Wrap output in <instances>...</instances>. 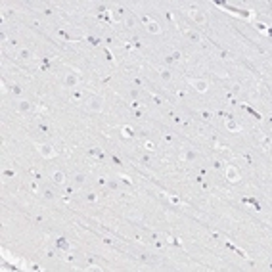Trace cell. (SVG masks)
<instances>
[{"label":"cell","instance_id":"e0dca14e","mask_svg":"<svg viewBox=\"0 0 272 272\" xmlns=\"http://www.w3.org/2000/svg\"><path fill=\"white\" fill-rule=\"evenodd\" d=\"M107 188H109V190H117V188H119V182H117L115 178H109V180H107Z\"/></svg>","mask_w":272,"mask_h":272},{"label":"cell","instance_id":"484cf974","mask_svg":"<svg viewBox=\"0 0 272 272\" xmlns=\"http://www.w3.org/2000/svg\"><path fill=\"white\" fill-rule=\"evenodd\" d=\"M71 100H73V102H77V100H81V92H75V94H73V98H71Z\"/></svg>","mask_w":272,"mask_h":272},{"label":"cell","instance_id":"44dd1931","mask_svg":"<svg viewBox=\"0 0 272 272\" xmlns=\"http://www.w3.org/2000/svg\"><path fill=\"white\" fill-rule=\"evenodd\" d=\"M159 75H161V79H163V81H171V73H169V71H165V69H163Z\"/></svg>","mask_w":272,"mask_h":272},{"label":"cell","instance_id":"7402d4cb","mask_svg":"<svg viewBox=\"0 0 272 272\" xmlns=\"http://www.w3.org/2000/svg\"><path fill=\"white\" fill-rule=\"evenodd\" d=\"M86 199H88L90 203H96V201H98V196H96V194H88V196H86Z\"/></svg>","mask_w":272,"mask_h":272},{"label":"cell","instance_id":"d6986e66","mask_svg":"<svg viewBox=\"0 0 272 272\" xmlns=\"http://www.w3.org/2000/svg\"><path fill=\"white\" fill-rule=\"evenodd\" d=\"M125 27H127V29H132V27H134V17H132V16L127 17V21H125Z\"/></svg>","mask_w":272,"mask_h":272},{"label":"cell","instance_id":"30bf717a","mask_svg":"<svg viewBox=\"0 0 272 272\" xmlns=\"http://www.w3.org/2000/svg\"><path fill=\"white\" fill-rule=\"evenodd\" d=\"M52 182L61 186V184L65 182V173H63V171H54V173H52Z\"/></svg>","mask_w":272,"mask_h":272},{"label":"cell","instance_id":"f1b7e54d","mask_svg":"<svg viewBox=\"0 0 272 272\" xmlns=\"http://www.w3.org/2000/svg\"><path fill=\"white\" fill-rule=\"evenodd\" d=\"M98 184H100V186H104V184H107V180H106V178H100V180H98Z\"/></svg>","mask_w":272,"mask_h":272},{"label":"cell","instance_id":"3957f363","mask_svg":"<svg viewBox=\"0 0 272 272\" xmlns=\"http://www.w3.org/2000/svg\"><path fill=\"white\" fill-rule=\"evenodd\" d=\"M39 152H40V155L44 157V159H52V157L56 155V150H54L52 144H40L39 146Z\"/></svg>","mask_w":272,"mask_h":272},{"label":"cell","instance_id":"ffe728a7","mask_svg":"<svg viewBox=\"0 0 272 272\" xmlns=\"http://www.w3.org/2000/svg\"><path fill=\"white\" fill-rule=\"evenodd\" d=\"M42 196H44V199H54V192L46 188V190H44V192H42Z\"/></svg>","mask_w":272,"mask_h":272},{"label":"cell","instance_id":"4316f807","mask_svg":"<svg viewBox=\"0 0 272 272\" xmlns=\"http://www.w3.org/2000/svg\"><path fill=\"white\" fill-rule=\"evenodd\" d=\"M12 14H14V10H4V17H10Z\"/></svg>","mask_w":272,"mask_h":272},{"label":"cell","instance_id":"cb8c5ba5","mask_svg":"<svg viewBox=\"0 0 272 272\" xmlns=\"http://www.w3.org/2000/svg\"><path fill=\"white\" fill-rule=\"evenodd\" d=\"M213 167H215V169H222V163H220L219 159H215V161H213Z\"/></svg>","mask_w":272,"mask_h":272},{"label":"cell","instance_id":"9a60e30c","mask_svg":"<svg viewBox=\"0 0 272 272\" xmlns=\"http://www.w3.org/2000/svg\"><path fill=\"white\" fill-rule=\"evenodd\" d=\"M73 180H75V184H84V180H86V175H84V173H77Z\"/></svg>","mask_w":272,"mask_h":272},{"label":"cell","instance_id":"ba28073f","mask_svg":"<svg viewBox=\"0 0 272 272\" xmlns=\"http://www.w3.org/2000/svg\"><path fill=\"white\" fill-rule=\"evenodd\" d=\"M17 60L19 61H29V60H33V52L29 48H21L17 52Z\"/></svg>","mask_w":272,"mask_h":272},{"label":"cell","instance_id":"277c9868","mask_svg":"<svg viewBox=\"0 0 272 272\" xmlns=\"http://www.w3.org/2000/svg\"><path fill=\"white\" fill-rule=\"evenodd\" d=\"M240 171H238V169L234 167V165H228L226 167V180H228V182H238V180H240Z\"/></svg>","mask_w":272,"mask_h":272},{"label":"cell","instance_id":"603a6c76","mask_svg":"<svg viewBox=\"0 0 272 272\" xmlns=\"http://www.w3.org/2000/svg\"><path fill=\"white\" fill-rule=\"evenodd\" d=\"M153 148H155V144H153L152 140H148V142H146V150H152V152H153Z\"/></svg>","mask_w":272,"mask_h":272},{"label":"cell","instance_id":"ac0fdd59","mask_svg":"<svg viewBox=\"0 0 272 272\" xmlns=\"http://www.w3.org/2000/svg\"><path fill=\"white\" fill-rule=\"evenodd\" d=\"M230 90H232V92H234V94H240V92H242V83H234Z\"/></svg>","mask_w":272,"mask_h":272},{"label":"cell","instance_id":"8fae6325","mask_svg":"<svg viewBox=\"0 0 272 272\" xmlns=\"http://www.w3.org/2000/svg\"><path fill=\"white\" fill-rule=\"evenodd\" d=\"M148 31L152 35H161V27H159L157 21H148Z\"/></svg>","mask_w":272,"mask_h":272},{"label":"cell","instance_id":"83f0119b","mask_svg":"<svg viewBox=\"0 0 272 272\" xmlns=\"http://www.w3.org/2000/svg\"><path fill=\"white\" fill-rule=\"evenodd\" d=\"M173 140H175V138H173L171 134H165V142H173Z\"/></svg>","mask_w":272,"mask_h":272},{"label":"cell","instance_id":"7c38bea8","mask_svg":"<svg viewBox=\"0 0 272 272\" xmlns=\"http://www.w3.org/2000/svg\"><path fill=\"white\" fill-rule=\"evenodd\" d=\"M56 247H58V249H63V251H69V249H71L69 242H67L65 238H58V240H56Z\"/></svg>","mask_w":272,"mask_h":272},{"label":"cell","instance_id":"5b68a950","mask_svg":"<svg viewBox=\"0 0 272 272\" xmlns=\"http://www.w3.org/2000/svg\"><path fill=\"white\" fill-rule=\"evenodd\" d=\"M190 17L194 19L197 25H203V23H205V14H203V10H197V8L190 10Z\"/></svg>","mask_w":272,"mask_h":272},{"label":"cell","instance_id":"4fadbf2b","mask_svg":"<svg viewBox=\"0 0 272 272\" xmlns=\"http://www.w3.org/2000/svg\"><path fill=\"white\" fill-rule=\"evenodd\" d=\"M226 129H228L230 132H238L240 130V125H238L236 121H226Z\"/></svg>","mask_w":272,"mask_h":272},{"label":"cell","instance_id":"52a82bcc","mask_svg":"<svg viewBox=\"0 0 272 272\" xmlns=\"http://www.w3.org/2000/svg\"><path fill=\"white\" fill-rule=\"evenodd\" d=\"M63 84H65L67 88H75V86L79 84V77H77L75 73H67L65 79H63Z\"/></svg>","mask_w":272,"mask_h":272},{"label":"cell","instance_id":"7a4b0ae2","mask_svg":"<svg viewBox=\"0 0 272 272\" xmlns=\"http://www.w3.org/2000/svg\"><path fill=\"white\" fill-rule=\"evenodd\" d=\"M192 86H194L199 94H205L209 90V81H205V79H192Z\"/></svg>","mask_w":272,"mask_h":272},{"label":"cell","instance_id":"9c48e42d","mask_svg":"<svg viewBox=\"0 0 272 272\" xmlns=\"http://www.w3.org/2000/svg\"><path fill=\"white\" fill-rule=\"evenodd\" d=\"M186 39H188V42H192V44H199L201 42V35L197 31H186Z\"/></svg>","mask_w":272,"mask_h":272},{"label":"cell","instance_id":"2e32d148","mask_svg":"<svg viewBox=\"0 0 272 272\" xmlns=\"http://www.w3.org/2000/svg\"><path fill=\"white\" fill-rule=\"evenodd\" d=\"M121 132H123L125 138H132V136H134V130H132L130 127H123V129H121Z\"/></svg>","mask_w":272,"mask_h":272},{"label":"cell","instance_id":"d4e9b609","mask_svg":"<svg viewBox=\"0 0 272 272\" xmlns=\"http://www.w3.org/2000/svg\"><path fill=\"white\" fill-rule=\"evenodd\" d=\"M65 261H67L69 265H73V263H75V257H73V255H67V257H65Z\"/></svg>","mask_w":272,"mask_h":272},{"label":"cell","instance_id":"8992f818","mask_svg":"<svg viewBox=\"0 0 272 272\" xmlns=\"http://www.w3.org/2000/svg\"><path fill=\"white\" fill-rule=\"evenodd\" d=\"M17 111L21 113V115H29V113L33 111V104L29 100H21L19 104H17Z\"/></svg>","mask_w":272,"mask_h":272},{"label":"cell","instance_id":"6da1fadb","mask_svg":"<svg viewBox=\"0 0 272 272\" xmlns=\"http://www.w3.org/2000/svg\"><path fill=\"white\" fill-rule=\"evenodd\" d=\"M86 109L92 111V113H100L102 109H104V100H102L100 96H90L86 100Z\"/></svg>","mask_w":272,"mask_h":272},{"label":"cell","instance_id":"f546056e","mask_svg":"<svg viewBox=\"0 0 272 272\" xmlns=\"http://www.w3.org/2000/svg\"><path fill=\"white\" fill-rule=\"evenodd\" d=\"M39 129L44 130V132H48V127H46V125H39Z\"/></svg>","mask_w":272,"mask_h":272},{"label":"cell","instance_id":"5bb4252c","mask_svg":"<svg viewBox=\"0 0 272 272\" xmlns=\"http://www.w3.org/2000/svg\"><path fill=\"white\" fill-rule=\"evenodd\" d=\"M182 157H184L186 161H194L196 157H197V152H194V150H188V153H184Z\"/></svg>","mask_w":272,"mask_h":272}]
</instances>
